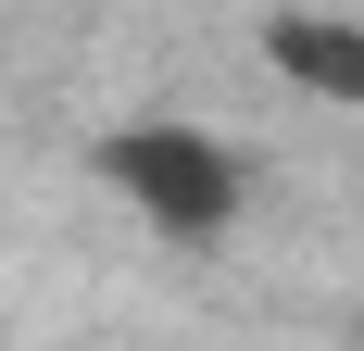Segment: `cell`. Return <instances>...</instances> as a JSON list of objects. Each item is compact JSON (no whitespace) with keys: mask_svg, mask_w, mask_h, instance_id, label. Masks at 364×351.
<instances>
[{"mask_svg":"<svg viewBox=\"0 0 364 351\" xmlns=\"http://www.w3.org/2000/svg\"><path fill=\"white\" fill-rule=\"evenodd\" d=\"M101 176H113V201L151 213L164 239H226L239 201H252V163L214 126H126V139H101Z\"/></svg>","mask_w":364,"mask_h":351,"instance_id":"cell-1","label":"cell"},{"mask_svg":"<svg viewBox=\"0 0 364 351\" xmlns=\"http://www.w3.org/2000/svg\"><path fill=\"white\" fill-rule=\"evenodd\" d=\"M264 63L289 75L301 101L364 113V13H277V26H264Z\"/></svg>","mask_w":364,"mask_h":351,"instance_id":"cell-2","label":"cell"}]
</instances>
